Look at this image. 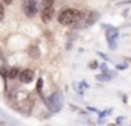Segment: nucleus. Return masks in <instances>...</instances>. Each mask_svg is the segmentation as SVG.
Wrapping results in <instances>:
<instances>
[{
	"label": "nucleus",
	"instance_id": "obj_1",
	"mask_svg": "<svg viewBox=\"0 0 131 126\" xmlns=\"http://www.w3.org/2000/svg\"><path fill=\"white\" fill-rule=\"evenodd\" d=\"M83 18H85V14L79 10H75V8H66V10L61 11V14L58 16V21L62 25L76 24V22L82 21Z\"/></svg>",
	"mask_w": 131,
	"mask_h": 126
},
{
	"label": "nucleus",
	"instance_id": "obj_2",
	"mask_svg": "<svg viewBox=\"0 0 131 126\" xmlns=\"http://www.w3.org/2000/svg\"><path fill=\"white\" fill-rule=\"evenodd\" d=\"M47 105H48V109L51 112H59L62 109L63 105V97L61 92H54L48 97L47 100Z\"/></svg>",
	"mask_w": 131,
	"mask_h": 126
},
{
	"label": "nucleus",
	"instance_id": "obj_3",
	"mask_svg": "<svg viewBox=\"0 0 131 126\" xmlns=\"http://www.w3.org/2000/svg\"><path fill=\"white\" fill-rule=\"evenodd\" d=\"M23 11L27 17L32 18L38 11V3L37 0H23Z\"/></svg>",
	"mask_w": 131,
	"mask_h": 126
},
{
	"label": "nucleus",
	"instance_id": "obj_4",
	"mask_svg": "<svg viewBox=\"0 0 131 126\" xmlns=\"http://www.w3.org/2000/svg\"><path fill=\"white\" fill-rule=\"evenodd\" d=\"M54 6H49V7H42V11H41V20L44 22H49L52 18H54Z\"/></svg>",
	"mask_w": 131,
	"mask_h": 126
},
{
	"label": "nucleus",
	"instance_id": "obj_5",
	"mask_svg": "<svg viewBox=\"0 0 131 126\" xmlns=\"http://www.w3.org/2000/svg\"><path fill=\"white\" fill-rule=\"evenodd\" d=\"M20 81L21 83H31L32 81V78H34V70H31V69H24V70H21L20 72Z\"/></svg>",
	"mask_w": 131,
	"mask_h": 126
},
{
	"label": "nucleus",
	"instance_id": "obj_6",
	"mask_svg": "<svg viewBox=\"0 0 131 126\" xmlns=\"http://www.w3.org/2000/svg\"><path fill=\"white\" fill-rule=\"evenodd\" d=\"M117 36H118V30L114 27H108L106 28V38H107V42H113L117 39Z\"/></svg>",
	"mask_w": 131,
	"mask_h": 126
},
{
	"label": "nucleus",
	"instance_id": "obj_7",
	"mask_svg": "<svg viewBox=\"0 0 131 126\" xmlns=\"http://www.w3.org/2000/svg\"><path fill=\"white\" fill-rule=\"evenodd\" d=\"M85 18H86V27H89L93 22H96V20L99 18V13H96V11H89L88 16H85Z\"/></svg>",
	"mask_w": 131,
	"mask_h": 126
},
{
	"label": "nucleus",
	"instance_id": "obj_8",
	"mask_svg": "<svg viewBox=\"0 0 131 126\" xmlns=\"http://www.w3.org/2000/svg\"><path fill=\"white\" fill-rule=\"evenodd\" d=\"M20 72H21V70L18 69V67H12V69L9 70V73H7V77L13 80V78H16V77L20 76Z\"/></svg>",
	"mask_w": 131,
	"mask_h": 126
},
{
	"label": "nucleus",
	"instance_id": "obj_9",
	"mask_svg": "<svg viewBox=\"0 0 131 126\" xmlns=\"http://www.w3.org/2000/svg\"><path fill=\"white\" fill-rule=\"evenodd\" d=\"M28 53L32 56V58H38V56H40V50H38L37 46H31L30 50H28Z\"/></svg>",
	"mask_w": 131,
	"mask_h": 126
},
{
	"label": "nucleus",
	"instance_id": "obj_10",
	"mask_svg": "<svg viewBox=\"0 0 131 126\" xmlns=\"http://www.w3.org/2000/svg\"><path fill=\"white\" fill-rule=\"evenodd\" d=\"M41 4H42V7H49V6H54V0H42Z\"/></svg>",
	"mask_w": 131,
	"mask_h": 126
},
{
	"label": "nucleus",
	"instance_id": "obj_11",
	"mask_svg": "<svg viewBox=\"0 0 131 126\" xmlns=\"http://www.w3.org/2000/svg\"><path fill=\"white\" fill-rule=\"evenodd\" d=\"M41 88H42V78H38V81H37V91L41 92Z\"/></svg>",
	"mask_w": 131,
	"mask_h": 126
},
{
	"label": "nucleus",
	"instance_id": "obj_12",
	"mask_svg": "<svg viewBox=\"0 0 131 126\" xmlns=\"http://www.w3.org/2000/svg\"><path fill=\"white\" fill-rule=\"evenodd\" d=\"M97 66H99V63H97L96 60H93V62H90V63H89V67H90V69H96Z\"/></svg>",
	"mask_w": 131,
	"mask_h": 126
},
{
	"label": "nucleus",
	"instance_id": "obj_13",
	"mask_svg": "<svg viewBox=\"0 0 131 126\" xmlns=\"http://www.w3.org/2000/svg\"><path fill=\"white\" fill-rule=\"evenodd\" d=\"M100 69H102V72H108V67H107V64H106V63L100 64Z\"/></svg>",
	"mask_w": 131,
	"mask_h": 126
},
{
	"label": "nucleus",
	"instance_id": "obj_14",
	"mask_svg": "<svg viewBox=\"0 0 131 126\" xmlns=\"http://www.w3.org/2000/svg\"><path fill=\"white\" fill-rule=\"evenodd\" d=\"M117 69H118V70H123V69H125V67H127V64H117Z\"/></svg>",
	"mask_w": 131,
	"mask_h": 126
},
{
	"label": "nucleus",
	"instance_id": "obj_15",
	"mask_svg": "<svg viewBox=\"0 0 131 126\" xmlns=\"http://www.w3.org/2000/svg\"><path fill=\"white\" fill-rule=\"evenodd\" d=\"M3 3H4V4H12L13 0H3Z\"/></svg>",
	"mask_w": 131,
	"mask_h": 126
},
{
	"label": "nucleus",
	"instance_id": "obj_16",
	"mask_svg": "<svg viewBox=\"0 0 131 126\" xmlns=\"http://www.w3.org/2000/svg\"><path fill=\"white\" fill-rule=\"evenodd\" d=\"M2 20H3V17H0V21H2Z\"/></svg>",
	"mask_w": 131,
	"mask_h": 126
},
{
	"label": "nucleus",
	"instance_id": "obj_17",
	"mask_svg": "<svg viewBox=\"0 0 131 126\" xmlns=\"http://www.w3.org/2000/svg\"><path fill=\"white\" fill-rule=\"evenodd\" d=\"M128 60H131V59H128Z\"/></svg>",
	"mask_w": 131,
	"mask_h": 126
},
{
	"label": "nucleus",
	"instance_id": "obj_18",
	"mask_svg": "<svg viewBox=\"0 0 131 126\" xmlns=\"http://www.w3.org/2000/svg\"><path fill=\"white\" fill-rule=\"evenodd\" d=\"M0 114H2V111H0Z\"/></svg>",
	"mask_w": 131,
	"mask_h": 126
}]
</instances>
